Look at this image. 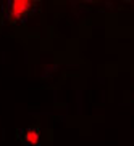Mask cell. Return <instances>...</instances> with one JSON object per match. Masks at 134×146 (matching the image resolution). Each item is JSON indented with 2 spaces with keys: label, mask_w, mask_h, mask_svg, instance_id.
I'll return each instance as SVG.
<instances>
[{
  "label": "cell",
  "mask_w": 134,
  "mask_h": 146,
  "mask_svg": "<svg viewBox=\"0 0 134 146\" xmlns=\"http://www.w3.org/2000/svg\"><path fill=\"white\" fill-rule=\"evenodd\" d=\"M34 5L37 3L31 2V0H11L7 8V16L11 23H21L37 8Z\"/></svg>",
  "instance_id": "6da1fadb"
},
{
  "label": "cell",
  "mask_w": 134,
  "mask_h": 146,
  "mask_svg": "<svg viewBox=\"0 0 134 146\" xmlns=\"http://www.w3.org/2000/svg\"><path fill=\"white\" fill-rule=\"evenodd\" d=\"M18 138L24 146H40V133L36 127H26L18 130Z\"/></svg>",
  "instance_id": "7a4b0ae2"
}]
</instances>
